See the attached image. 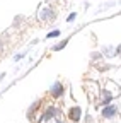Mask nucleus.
<instances>
[{
    "instance_id": "1",
    "label": "nucleus",
    "mask_w": 121,
    "mask_h": 123,
    "mask_svg": "<svg viewBox=\"0 0 121 123\" xmlns=\"http://www.w3.org/2000/svg\"><path fill=\"white\" fill-rule=\"evenodd\" d=\"M63 92H65V87H63L62 82H55L51 86V89H50L51 98H60V96H63Z\"/></svg>"
},
{
    "instance_id": "2",
    "label": "nucleus",
    "mask_w": 121,
    "mask_h": 123,
    "mask_svg": "<svg viewBox=\"0 0 121 123\" xmlns=\"http://www.w3.org/2000/svg\"><path fill=\"white\" fill-rule=\"evenodd\" d=\"M80 115H82L80 106H73L72 110H70V113H68V118H70L72 121H79V120H80Z\"/></svg>"
},
{
    "instance_id": "3",
    "label": "nucleus",
    "mask_w": 121,
    "mask_h": 123,
    "mask_svg": "<svg viewBox=\"0 0 121 123\" xmlns=\"http://www.w3.org/2000/svg\"><path fill=\"white\" fill-rule=\"evenodd\" d=\"M116 111H118V108H116L114 104H108V106L102 110V116H104V118H111V116L116 115Z\"/></svg>"
},
{
    "instance_id": "4",
    "label": "nucleus",
    "mask_w": 121,
    "mask_h": 123,
    "mask_svg": "<svg viewBox=\"0 0 121 123\" xmlns=\"http://www.w3.org/2000/svg\"><path fill=\"white\" fill-rule=\"evenodd\" d=\"M55 115H56V108L55 106H50L48 110H46V113H44L43 120H51V118H55Z\"/></svg>"
},
{
    "instance_id": "5",
    "label": "nucleus",
    "mask_w": 121,
    "mask_h": 123,
    "mask_svg": "<svg viewBox=\"0 0 121 123\" xmlns=\"http://www.w3.org/2000/svg\"><path fill=\"white\" fill-rule=\"evenodd\" d=\"M109 101H111V94H109V92H106L104 98H102V103L104 104H109Z\"/></svg>"
},
{
    "instance_id": "6",
    "label": "nucleus",
    "mask_w": 121,
    "mask_h": 123,
    "mask_svg": "<svg viewBox=\"0 0 121 123\" xmlns=\"http://www.w3.org/2000/svg\"><path fill=\"white\" fill-rule=\"evenodd\" d=\"M58 34H60L58 31H53V33H50V34H48V38H56Z\"/></svg>"
},
{
    "instance_id": "7",
    "label": "nucleus",
    "mask_w": 121,
    "mask_h": 123,
    "mask_svg": "<svg viewBox=\"0 0 121 123\" xmlns=\"http://www.w3.org/2000/svg\"><path fill=\"white\" fill-rule=\"evenodd\" d=\"M65 44H67V41H63V43H60L58 46H55V50H62V48H63Z\"/></svg>"
}]
</instances>
